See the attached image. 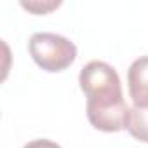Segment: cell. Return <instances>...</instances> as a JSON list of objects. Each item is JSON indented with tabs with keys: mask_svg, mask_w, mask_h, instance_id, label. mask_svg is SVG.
<instances>
[{
	"mask_svg": "<svg viewBox=\"0 0 148 148\" xmlns=\"http://www.w3.org/2000/svg\"><path fill=\"white\" fill-rule=\"evenodd\" d=\"M79 84L87 96V119L92 127L105 132L125 129L129 106L124 101L120 77L105 61H89L79 75Z\"/></svg>",
	"mask_w": 148,
	"mask_h": 148,
	"instance_id": "6da1fadb",
	"label": "cell"
},
{
	"mask_svg": "<svg viewBox=\"0 0 148 148\" xmlns=\"http://www.w3.org/2000/svg\"><path fill=\"white\" fill-rule=\"evenodd\" d=\"M28 51L33 61L45 71H63L77 58L75 44L51 32L33 33L28 42Z\"/></svg>",
	"mask_w": 148,
	"mask_h": 148,
	"instance_id": "7a4b0ae2",
	"label": "cell"
},
{
	"mask_svg": "<svg viewBox=\"0 0 148 148\" xmlns=\"http://www.w3.org/2000/svg\"><path fill=\"white\" fill-rule=\"evenodd\" d=\"M129 96L134 106H148V56L134 59L127 70Z\"/></svg>",
	"mask_w": 148,
	"mask_h": 148,
	"instance_id": "3957f363",
	"label": "cell"
},
{
	"mask_svg": "<svg viewBox=\"0 0 148 148\" xmlns=\"http://www.w3.org/2000/svg\"><path fill=\"white\" fill-rule=\"evenodd\" d=\"M125 129L138 141L148 143V106H132L127 113Z\"/></svg>",
	"mask_w": 148,
	"mask_h": 148,
	"instance_id": "277c9868",
	"label": "cell"
},
{
	"mask_svg": "<svg viewBox=\"0 0 148 148\" xmlns=\"http://www.w3.org/2000/svg\"><path fill=\"white\" fill-rule=\"evenodd\" d=\"M61 5V0H21V7L33 14H47Z\"/></svg>",
	"mask_w": 148,
	"mask_h": 148,
	"instance_id": "5b68a950",
	"label": "cell"
},
{
	"mask_svg": "<svg viewBox=\"0 0 148 148\" xmlns=\"http://www.w3.org/2000/svg\"><path fill=\"white\" fill-rule=\"evenodd\" d=\"M23 148H61V146L51 139H33V141L26 143Z\"/></svg>",
	"mask_w": 148,
	"mask_h": 148,
	"instance_id": "8992f818",
	"label": "cell"
}]
</instances>
